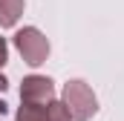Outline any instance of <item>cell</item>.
<instances>
[{
    "label": "cell",
    "instance_id": "obj_4",
    "mask_svg": "<svg viewBox=\"0 0 124 121\" xmlns=\"http://www.w3.org/2000/svg\"><path fill=\"white\" fill-rule=\"evenodd\" d=\"M23 15V0H0V26L12 29Z\"/></svg>",
    "mask_w": 124,
    "mask_h": 121
},
{
    "label": "cell",
    "instance_id": "obj_1",
    "mask_svg": "<svg viewBox=\"0 0 124 121\" xmlns=\"http://www.w3.org/2000/svg\"><path fill=\"white\" fill-rule=\"evenodd\" d=\"M63 107L69 110L72 121H90L98 113V98L87 81H66L63 84Z\"/></svg>",
    "mask_w": 124,
    "mask_h": 121
},
{
    "label": "cell",
    "instance_id": "obj_5",
    "mask_svg": "<svg viewBox=\"0 0 124 121\" xmlns=\"http://www.w3.org/2000/svg\"><path fill=\"white\" fill-rule=\"evenodd\" d=\"M15 121H46V107H40V104H20Z\"/></svg>",
    "mask_w": 124,
    "mask_h": 121
},
{
    "label": "cell",
    "instance_id": "obj_7",
    "mask_svg": "<svg viewBox=\"0 0 124 121\" xmlns=\"http://www.w3.org/2000/svg\"><path fill=\"white\" fill-rule=\"evenodd\" d=\"M6 60H9V46H6V38H0V69Z\"/></svg>",
    "mask_w": 124,
    "mask_h": 121
},
{
    "label": "cell",
    "instance_id": "obj_8",
    "mask_svg": "<svg viewBox=\"0 0 124 121\" xmlns=\"http://www.w3.org/2000/svg\"><path fill=\"white\" fill-rule=\"evenodd\" d=\"M6 87H9V81H6V78H3V75H0V92L6 90Z\"/></svg>",
    "mask_w": 124,
    "mask_h": 121
},
{
    "label": "cell",
    "instance_id": "obj_2",
    "mask_svg": "<svg viewBox=\"0 0 124 121\" xmlns=\"http://www.w3.org/2000/svg\"><path fill=\"white\" fill-rule=\"evenodd\" d=\"M15 46H17V52L23 55V60L29 66H40L49 58V40L35 26H23V29L15 32Z\"/></svg>",
    "mask_w": 124,
    "mask_h": 121
},
{
    "label": "cell",
    "instance_id": "obj_3",
    "mask_svg": "<svg viewBox=\"0 0 124 121\" xmlns=\"http://www.w3.org/2000/svg\"><path fill=\"white\" fill-rule=\"evenodd\" d=\"M55 101V84L46 75H29L20 84V104H52Z\"/></svg>",
    "mask_w": 124,
    "mask_h": 121
},
{
    "label": "cell",
    "instance_id": "obj_6",
    "mask_svg": "<svg viewBox=\"0 0 124 121\" xmlns=\"http://www.w3.org/2000/svg\"><path fill=\"white\" fill-rule=\"evenodd\" d=\"M46 121H72V118H69V110L63 107V101L46 104Z\"/></svg>",
    "mask_w": 124,
    "mask_h": 121
},
{
    "label": "cell",
    "instance_id": "obj_9",
    "mask_svg": "<svg viewBox=\"0 0 124 121\" xmlns=\"http://www.w3.org/2000/svg\"><path fill=\"white\" fill-rule=\"evenodd\" d=\"M3 115H6V104L0 101V118H3Z\"/></svg>",
    "mask_w": 124,
    "mask_h": 121
}]
</instances>
